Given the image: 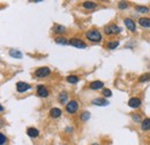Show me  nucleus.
<instances>
[{"instance_id":"1","label":"nucleus","mask_w":150,"mask_h":145,"mask_svg":"<svg viewBox=\"0 0 150 145\" xmlns=\"http://www.w3.org/2000/svg\"><path fill=\"white\" fill-rule=\"evenodd\" d=\"M85 37H87V39L91 40V42H95V43H96V42H99V40L102 39L101 32H99L98 30H96V29H91V30L87 31Z\"/></svg>"},{"instance_id":"2","label":"nucleus","mask_w":150,"mask_h":145,"mask_svg":"<svg viewBox=\"0 0 150 145\" xmlns=\"http://www.w3.org/2000/svg\"><path fill=\"white\" fill-rule=\"evenodd\" d=\"M50 74H51V70H50V68H47V67H41V68H38V69L35 72V76H36L37 78L46 77V76H49Z\"/></svg>"},{"instance_id":"3","label":"nucleus","mask_w":150,"mask_h":145,"mask_svg":"<svg viewBox=\"0 0 150 145\" xmlns=\"http://www.w3.org/2000/svg\"><path fill=\"white\" fill-rule=\"evenodd\" d=\"M104 31L106 35H113V34H119L120 32V28L115 24H110L107 26H105Z\"/></svg>"},{"instance_id":"4","label":"nucleus","mask_w":150,"mask_h":145,"mask_svg":"<svg viewBox=\"0 0 150 145\" xmlns=\"http://www.w3.org/2000/svg\"><path fill=\"white\" fill-rule=\"evenodd\" d=\"M77 108H79V104H77V101L76 100H71L69 103H67V105H66V111L68 112V113H75L76 111H77Z\"/></svg>"},{"instance_id":"5","label":"nucleus","mask_w":150,"mask_h":145,"mask_svg":"<svg viewBox=\"0 0 150 145\" xmlns=\"http://www.w3.org/2000/svg\"><path fill=\"white\" fill-rule=\"evenodd\" d=\"M69 44L73 45V46H75V47H77V48H85V47H87V44L83 43V42H82L81 39H79V38H72V39L69 40Z\"/></svg>"},{"instance_id":"6","label":"nucleus","mask_w":150,"mask_h":145,"mask_svg":"<svg viewBox=\"0 0 150 145\" xmlns=\"http://www.w3.org/2000/svg\"><path fill=\"white\" fill-rule=\"evenodd\" d=\"M30 88H31V86H30L28 83H24V82H17L16 83V90H17V92H25Z\"/></svg>"},{"instance_id":"7","label":"nucleus","mask_w":150,"mask_h":145,"mask_svg":"<svg viewBox=\"0 0 150 145\" xmlns=\"http://www.w3.org/2000/svg\"><path fill=\"white\" fill-rule=\"evenodd\" d=\"M37 95H38L39 97H42V98H46V97L49 96V91H47V89L45 88L44 85L39 84V85L37 86Z\"/></svg>"},{"instance_id":"8","label":"nucleus","mask_w":150,"mask_h":145,"mask_svg":"<svg viewBox=\"0 0 150 145\" xmlns=\"http://www.w3.org/2000/svg\"><path fill=\"white\" fill-rule=\"evenodd\" d=\"M124 23H125V25H126L127 29H129L132 32H135L136 25H135V22H134L132 19H125V20H124Z\"/></svg>"},{"instance_id":"9","label":"nucleus","mask_w":150,"mask_h":145,"mask_svg":"<svg viewBox=\"0 0 150 145\" xmlns=\"http://www.w3.org/2000/svg\"><path fill=\"white\" fill-rule=\"evenodd\" d=\"M103 86H104V83L101 82V81H94V82H91L89 84V88L91 90H99V89L103 88Z\"/></svg>"},{"instance_id":"10","label":"nucleus","mask_w":150,"mask_h":145,"mask_svg":"<svg viewBox=\"0 0 150 145\" xmlns=\"http://www.w3.org/2000/svg\"><path fill=\"white\" fill-rule=\"evenodd\" d=\"M128 105H129V107H132V108H139L140 106H141V100L139 99V98H131L129 100H128Z\"/></svg>"},{"instance_id":"11","label":"nucleus","mask_w":150,"mask_h":145,"mask_svg":"<svg viewBox=\"0 0 150 145\" xmlns=\"http://www.w3.org/2000/svg\"><path fill=\"white\" fill-rule=\"evenodd\" d=\"M61 114H63L61 109H60V108H57V107H53V108H51V111H50V117L53 118V119L59 118Z\"/></svg>"},{"instance_id":"12","label":"nucleus","mask_w":150,"mask_h":145,"mask_svg":"<svg viewBox=\"0 0 150 145\" xmlns=\"http://www.w3.org/2000/svg\"><path fill=\"white\" fill-rule=\"evenodd\" d=\"M139 24L144 28H150V19L149 17H141V19H139Z\"/></svg>"},{"instance_id":"13","label":"nucleus","mask_w":150,"mask_h":145,"mask_svg":"<svg viewBox=\"0 0 150 145\" xmlns=\"http://www.w3.org/2000/svg\"><path fill=\"white\" fill-rule=\"evenodd\" d=\"M93 105H97V106H106V105H109V103H107L106 99L97 98V99H94V100H93Z\"/></svg>"},{"instance_id":"14","label":"nucleus","mask_w":150,"mask_h":145,"mask_svg":"<svg viewBox=\"0 0 150 145\" xmlns=\"http://www.w3.org/2000/svg\"><path fill=\"white\" fill-rule=\"evenodd\" d=\"M27 134H28V136H30V137H37L38 135H39V131H38V129H36V128H28L27 129Z\"/></svg>"},{"instance_id":"15","label":"nucleus","mask_w":150,"mask_h":145,"mask_svg":"<svg viewBox=\"0 0 150 145\" xmlns=\"http://www.w3.org/2000/svg\"><path fill=\"white\" fill-rule=\"evenodd\" d=\"M141 129L142 130H149L150 129V119H144L141 123Z\"/></svg>"},{"instance_id":"16","label":"nucleus","mask_w":150,"mask_h":145,"mask_svg":"<svg viewBox=\"0 0 150 145\" xmlns=\"http://www.w3.org/2000/svg\"><path fill=\"white\" fill-rule=\"evenodd\" d=\"M65 30H66L65 26L59 25V24H55V25H54V28H53V31H54L55 34H64V32H66Z\"/></svg>"},{"instance_id":"17","label":"nucleus","mask_w":150,"mask_h":145,"mask_svg":"<svg viewBox=\"0 0 150 145\" xmlns=\"http://www.w3.org/2000/svg\"><path fill=\"white\" fill-rule=\"evenodd\" d=\"M67 82L71 84H75L79 82V77L76 75H69V76H67Z\"/></svg>"},{"instance_id":"18","label":"nucleus","mask_w":150,"mask_h":145,"mask_svg":"<svg viewBox=\"0 0 150 145\" xmlns=\"http://www.w3.org/2000/svg\"><path fill=\"white\" fill-rule=\"evenodd\" d=\"M83 7L87 8V9H93L96 7V4L94 1H84L83 3Z\"/></svg>"},{"instance_id":"19","label":"nucleus","mask_w":150,"mask_h":145,"mask_svg":"<svg viewBox=\"0 0 150 145\" xmlns=\"http://www.w3.org/2000/svg\"><path fill=\"white\" fill-rule=\"evenodd\" d=\"M118 46H119V42H117V40L107 43V48H109V50H114V48H117Z\"/></svg>"},{"instance_id":"20","label":"nucleus","mask_w":150,"mask_h":145,"mask_svg":"<svg viewBox=\"0 0 150 145\" xmlns=\"http://www.w3.org/2000/svg\"><path fill=\"white\" fill-rule=\"evenodd\" d=\"M140 82H147V81H150V73H147V74H143L140 76L139 78Z\"/></svg>"},{"instance_id":"21","label":"nucleus","mask_w":150,"mask_h":145,"mask_svg":"<svg viewBox=\"0 0 150 145\" xmlns=\"http://www.w3.org/2000/svg\"><path fill=\"white\" fill-rule=\"evenodd\" d=\"M55 43H58V44H68L69 42L66 39V38H64V37H57L55 39Z\"/></svg>"},{"instance_id":"22","label":"nucleus","mask_w":150,"mask_h":145,"mask_svg":"<svg viewBox=\"0 0 150 145\" xmlns=\"http://www.w3.org/2000/svg\"><path fill=\"white\" fill-rule=\"evenodd\" d=\"M67 98H68V96H67V93H66V92H61V93L59 95V100L61 101V103H65Z\"/></svg>"},{"instance_id":"23","label":"nucleus","mask_w":150,"mask_h":145,"mask_svg":"<svg viewBox=\"0 0 150 145\" xmlns=\"http://www.w3.org/2000/svg\"><path fill=\"white\" fill-rule=\"evenodd\" d=\"M136 11H137V12H141V13H148V12H149V8L143 7V6H136Z\"/></svg>"},{"instance_id":"24","label":"nucleus","mask_w":150,"mask_h":145,"mask_svg":"<svg viewBox=\"0 0 150 145\" xmlns=\"http://www.w3.org/2000/svg\"><path fill=\"white\" fill-rule=\"evenodd\" d=\"M89 118H90V113H88V112H84V113H82V114H81V119H82L83 121L88 120Z\"/></svg>"},{"instance_id":"25","label":"nucleus","mask_w":150,"mask_h":145,"mask_svg":"<svg viewBox=\"0 0 150 145\" xmlns=\"http://www.w3.org/2000/svg\"><path fill=\"white\" fill-rule=\"evenodd\" d=\"M9 53H11L12 56H16V58H21V56H22V54H21L19 51H15V52H14V51H11Z\"/></svg>"},{"instance_id":"26","label":"nucleus","mask_w":150,"mask_h":145,"mask_svg":"<svg viewBox=\"0 0 150 145\" xmlns=\"http://www.w3.org/2000/svg\"><path fill=\"white\" fill-rule=\"evenodd\" d=\"M103 95H104L105 97H111V96H112V92H111V90H109V89H104V90H103Z\"/></svg>"},{"instance_id":"27","label":"nucleus","mask_w":150,"mask_h":145,"mask_svg":"<svg viewBox=\"0 0 150 145\" xmlns=\"http://www.w3.org/2000/svg\"><path fill=\"white\" fill-rule=\"evenodd\" d=\"M6 137H5V135L4 134H1V135H0V144H1V145H4L5 143H6Z\"/></svg>"},{"instance_id":"28","label":"nucleus","mask_w":150,"mask_h":145,"mask_svg":"<svg viewBox=\"0 0 150 145\" xmlns=\"http://www.w3.org/2000/svg\"><path fill=\"white\" fill-rule=\"evenodd\" d=\"M128 5H127V3H125V1H121V3H119V8H121V9H124V8H126Z\"/></svg>"},{"instance_id":"29","label":"nucleus","mask_w":150,"mask_h":145,"mask_svg":"<svg viewBox=\"0 0 150 145\" xmlns=\"http://www.w3.org/2000/svg\"><path fill=\"white\" fill-rule=\"evenodd\" d=\"M133 119H134V120H136V121H139V120H140V118H139V117H136V115H133Z\"/></svg>"},{"instance_id":"30","label":"nucleus","mask_w":150,"mask_h":145,"mask_svg":"<svg viewBox=\"0 0 150 145\" xmlns=\"http://www.w3.org/2000/svg\"><path fill=\"white\" fill-rule=\"evenodd\" d=\"M93 145H98V144H96V143H95V144H93Z\"/></svg>"}]
</instances>
